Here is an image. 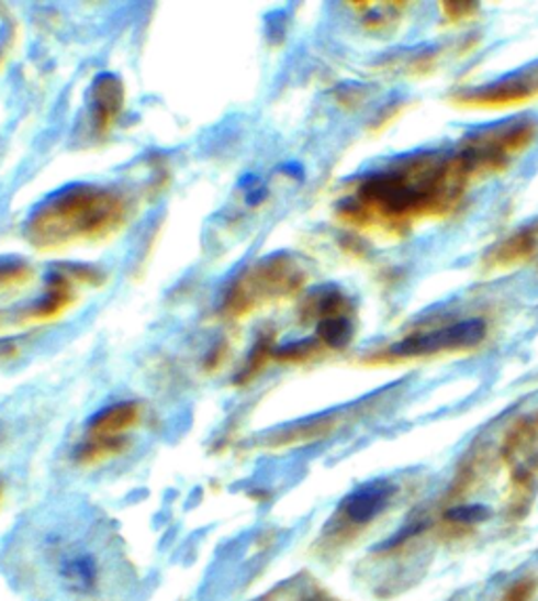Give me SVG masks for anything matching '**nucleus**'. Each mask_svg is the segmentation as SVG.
Listing matches in <instances>:
<instances>
[{
	"instance_id": "20e7f679",
	"label": "nucleus",
	"mask_w": 538,
	"mask_h": 601,
	"mask_svg": "<svg viewBox=\"0 0 538 601\" xmlns=\"http://www.w3.org/2000/svg\"><path fill=\"white\" fill-rule=\"evenodd\" d=\"M318 333L328 345L343 347L351 338V324L345 318H326L324 322H320Z\"/></svg>"
},
{
	"instance_id": "6e6552de",
	"label": "nucleus",
	"mask_w": 538,
	"mask_h": 601,
	"mask_svg": "<svg viewBox=\"0 0 538 601\" xmlns=\"http://www.w3.org/2000/svg\"><path fill=\"white\" fill-rule=\"evenodd\" d=\"M299 601H337L333 596H328L326 591H312L307 596H303Z\"/></svg>"
},
{
	"instance_id": "423d86ee",
	"label": "nucleus",
	"mask_w": 538,
	"mask_h": 601,
	"mask_svg": "<svg viewBox=\"0 0 538 601\" xmlns=\"http://www.w3.org/2000/svg\"><path fill=\"white\" fill-rule=\"evenodd\" d=\"M490 511L482 505L455 507L446 513V520L457 524H480L489 520Z\"/></svg>"
},
{
	"instance_id": "7ed1b4c3",
	"label": "nucleus",
	"mask_w": 538,
	"mask_h": 601,
	"mask_svg": "<svg viewBox=\"0 0 538 601\" xmlns=\"http://www.w3.org/2000/svg\"><path fill=\"white\" fill-rule=\"evenodd\" d=\"M137 416H139V409L133 402L110 407V409L101 410L91 421V433L103 439H116V435L128 430L137 421Z\"/></svg>"
},
{
	"instance_id": "f03ea898",
	"label": "nucleus",
	"mask_w": 538,
	"mask_h": 601,
	"mask_svg": "<svg viewBox=\"0 0 538 601\" xmlns=\"http://www.w3.org/2000/svg\"><path fill=\"white\" fill-rule=\"evenodd\" d=\"M393 483L390 481H372L362 486L360 490L351 492L345 501H343L341 511L345 520L349 524L356 526H365L368 522H372L385 507L392 501Z\"/></svg>"
},
{
	"instance_id": "0eeeda50",
	"label": "nucleus",
	"mask_w": 538,
	"mask_h": 601,
	"mask_svg": "<svg viewBox=\"0 0 538 601\" xmlns=\"http://www.w3.org/2000/svg\"><path fill=\"white\" fill-rule=\"evenodd\" d=\"M538 582L535 578H524V580H517L514 587L503 596L501 601H530V598L535 596L537 591Z\"/></svg>"
},
{
	"instance_id": "f257e3e1",
	"label": "nucleus",
	"mask_w": 538,
	"mask_h": 601,
	"mask_svg": "<svg viewBox=\"0 0 538 601\" xmlns=\"http://www.w3.org/2000/svg\"><path fill=\"white\" fill-rule=\"evenodd\" d=\"M484 333H486V329H484L482 320H467V322H459V324L441 329V331L406 338L393 347V354L418 356V354H431V352H440V349L467 347V345L480 343L484 338Z\"/></svg>"
},
{
	"instance_id": "39448f33",
	"label": "nucleus",
	"mask_w": 538,
	"mask_h": 601,
	"mask_svg": "<svg viewBox=\"0 0 538 601\" xmlns=\"http://www.w3.org/2000/svg\"><path fill=\"white\" fill-rule=\"evenodd\" d=\"M64 575H66L68 580H72L76 587L89 589V587L96 585L98 570H96V564H93L91 557H78V559H74V561H70V564L66 566V572H64Z\"/></svg>"
}]
</instances>
